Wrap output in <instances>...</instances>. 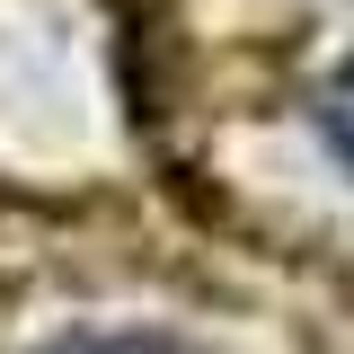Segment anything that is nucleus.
<instances>
[{
  "instance_id": "f03ea898",
  "label": "nucleus",
  "mask_w": 354,
  "mask_h": 354,
  "mask_svg": "<svg viewBox=\"0 0 354 354\" xmlns=\"http://www.w3.org/2000/svg\"><path fill=\"white\" fill-rule=\"evenodd\" d=\"M53 354H177L160 337H80V346H53Z\"/></svg>"
},
{
  "instance_id": "f257e3e1",
  "label": "nucleus",
  "mask_w": 354,
  "mask_h": 354,
  "mask_svg": "<svg viewBox=\"0 0 354 354\" xmlns=\"http://www.w3.org/2000/svg\"><path fill=\"white\" fill-rule=\"evenodd\" d=\"M328 142L346 151V169H354V62L337 71V88H328Z\"/></svg>"
}]
</instances>
